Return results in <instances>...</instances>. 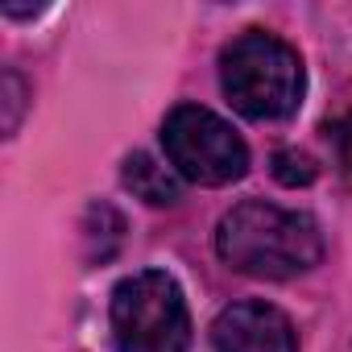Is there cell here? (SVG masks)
<instances>
[{
	"label": "cell",
	"instance_id": "cell-8",
	"mask_svg": "<svg viewBox=\"0 0 352 352\" xmlns=\"http://www.w3.org/2000/svg\"><path fill=\"white\" fill-rule=\"evenodd\" d=\"M25 79L17 71H5V79H0V104H5V137L17 133L21 124V112H25Z\"/></svg>",
	"mask_w": 352,
	"mask_h": 352
},
{
	"label": "cell",
	"instance_id": "cell-4",
	"mask_svg": "<svg viewBox=\"0 0 352 352\" xmlns=\"http://www.w3.org/2000/svg\"><path fill=\"white\" fill-rule=\"evenodd\" d=\"M162 149L174 174L199 187H228L249 170L245 137L224 116L199 104H179L162 120Z\"/></svg>",
	"mask_w": 352,
	"mask_h": 352
},
{
	"label": "cell",
	"instance_id": "cell-1",
	"mask_svg": "<svg viewBox=\"0 0 352 352\" xmlns=\"http://www.w3.org/2000/svg\"><path fill=\"white\" fill-rule=\"evenodd\" d=\"M216 253L236 274L286 282L323 261V232L307 212L245 199L232 212H224L216 228Z\"/></svg>",
	"mask_w": 352,
	"mask_h": 352
},
{
	"label": "cell",
	"instance_id": "cell-2",
	"mask_svg": "<svg viewBox=\"0 0 352 352\" xmlns=\"http://www.w3.org/2000/svg\"><path fill=\"white\" fill-rule=\"evenodd\" d=\"M220 87L228 104L249 120H282L298 112L307 91L302 58L290 42L265 30L232 38L220 54Z\"/></svg>",
	"mask_w": 352,
	"mask_h": 352
},
{
	"label": "cell",
	"instance_id": "cell-9",
	"mask_svg": "<svg viewBox=\"0 0 352 352\" xmlns=\"http://www.w3.org/2000/svg\"><path fill=\"white\" fill-rule=\"evenodd\" d=\"M323 133H327V141L336 145L340 166H344V170H352V104H348L340 116H331V120L323 124Z\"/></svg>",
	"mask_w": 352,
	"mask_h": 352
},
{
	"label": "cell",
	"instance_id": "cell-3",
	"mask_svg": "<svg viewBox=\"0 0 352 352\" xmlns=\"http://www.w3.org/2000/svg\"><path fill=\"white\" fill-rule=\"evenodd\" d=\"M108 319L120 352H187L191 344L183 286L166 270H141L116 282Z\"/></svg>",
	"mask_w": 352,
	"mask_h": 352
},
{
	"label": "cell",
	"instance_id": "cell-7",
	"mask_svg": "<svg viewBox=\"0 0 352 352\" xmlns=\"http://www.w3.org/2000/svg\"><path fill=\"white\" fill-rule=\"evenodd\" d=\"M274 179H278L282 187H311V183L319 179V166H315V157L302 153V149H278V153H274Z\"/></svg>",
	"mask_w": 352,
	"mask_h": 352
},
{
	"label": "cell",
	"instance_id": "cell-6",
	"mask_svg": "<svg viewBox=\"0 0 352 352\" xmlns=\"http://www.w3.org/2000/svg\"><path fill=\"white\" fill-rule=\"evenodd\" d=\"M120 174H124V187L137 199H145L149 208H174L183 199V183H179V174H174V166H162L149 153H129Z\"/></svg>",
	"mask_w": 352,
	"mask_h": 352
},
{
	"label": "cell",
	"instance_id": "cell-5",
	"mask_svg": "<svg viewBox=\"0 0 352 352\" xmlns=\"http://www.w3.org/2000/svg\"><path fill=\"white\" fill-rule=\"evenodd\" d=\"M212 348L216 352H298V331L286 311L261 298L228 302L212 319Z\"/></svg>",
	"mask_w": 352,
	"mask_h": 352
}]
</instances>
